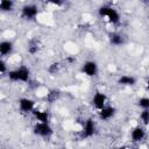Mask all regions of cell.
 I'll return each mask as SVG.
<instances>
[{
	"label": "cell",
	"mask_w": 149,
	"mask_h": 149,
	"mask_svg": "<svg viewBox=\"0 0 149 149\" xmlns=\"http://www.w3.org/2000/svg\"><path fill=\"white\" fill-rule=\"evenodd\" d=\"M114 149H127L125 146H119V147H116V148H114Z\"/></svg>",
	"instance_id": "20"
},
{
	"label": "cell",
	"mask_w": 149,
	"mask_h": 149,
	"mask_svg": "<svg viewBox=\"0 0 149 149\" xmlns=\"http://www.w3.org/2000/svg\"><path fill=\"white\" fill-rule=\"evenodd\" d=\"M98 14L100 17H102L104 20H106L108 23L111 24H119L121 21V15L119 13V10L109 5H104L98 9Z\"/></svg>",
	"instance_id": "2"
},
{
	"label": "cell",
	"mask_w": 149,
	"mask_h": 149,
	"mask_svg": "<svg viewBox=\"0 0 149 149\" xmlns=\"http://www.w3.org/2000/svg\"><path fill=\"white\" fill-rule=\"evenodd\" d=\"M137 83V78L133 74H120L118 77V84L125 87H133Z\"/></svg>",
	"instance_id": "12"
},
{
	"label": "cell",
	"mask_w": 149,
	"mask_h": 149,
	"mask_svg": "<svg viewBox=\"0 0 149 149\" xmlns=\"http://www.w3.org/2000/svg\"><path fill=\"white\" fill-rule=\"evenodd\" d=\"M59 68H61V65H59V63H57V62H55V63H52V64L50 65V68H49V71H50L51 73H56V72H58V70H59Z\"/></svg>",
	"instance_id": "19"
},
{
	"label": "cell",
	"mask_w": 149,
	"mask_h": 149,
	"mask_svg": "<svg viewBox=\"0 0 149 149\" xmlns=\"http://www.w3.org/2000/svg\"><path fill=\"white\" fill-rule=\"evenodd\" d=\"M139 120H140V125L147 127L149 125V111H141L139 113Z\"/></svg>",
	"instance_id": "16"
},
{
	"label": "cell",
	"mask_w": 149,
	"mask_h": 149,
	"mask_svg": "<svg viewBox=\"0 0 149 149\" xmlns=\"http://www.w3.org/2000/svg\"><path fill=\"white\" fill-rule=\"evenodd\" d=\"M97 114H98V118H99L100 121H105V122H107V121L112 120V119L115 116V114H116V109H115L114 106L107 105V106L104 107L102 109L98 111Z\"/></svg>",
	"instance_id": "10"
},
{
	"label": "cell",
	"mask_w": 149,
	"mask_h": 149,
	"mask_svg": "<svg viewBox=\"0 0 149 149\" xmlns=\"http://www.w3.org/2000/svg\"><path fill=\"white\" fill-rule=\"evenodd\" d=\"M130 141L134 143H141L146 137H147V130L146 127L142 125H136L130 129L129 133Z\"/></svg>",
	"instance_id": "7"
},
{
	"label": "cell",
	"mask_w": 149,
	"mask_h": 149,
	"mask_svg": "<svg viewBox=\"0 0 149 149\" xmlns=\"http://www.w3.org/2000/svg\"><path fill=\"white\" fill-rule=\"evenodd\" d=\"M36 107L35 100L29 97H21L17 100V109L22 114H31Z\"/></svg>",
	"instance_id": "6"
},
{
	"label": "cell",
	"mask_w": 149,
	"mask_h": 149,
	"mask_svg": "<svg viewBox=\"0 0 149 149\" xmlns=\"http://www.w3.org/2000/svg\"><path fill=\"white\" fill-rule=\"evenodd\" d=\"M38 13H40L38 7H37V5H35V3H26V5H23V6L21 7V9H20V15H21V17L24 19V20H27V21H33V20H35V19L38 16Z\"/></svg>",
	"instance_id": "5"
},
{
	"label": "cell",
	"mask_w": 149,
	"mask_h": 149,
	"mask_svg": "<svg viewBox=\"0 0 149 149\" xmlns=\"http://www.w3.org/2000/svg\"><path fill=\"white\" fill-rule=\"evenodd\" d=\"M108 42L113 47H121L125 43V37L119 31H112L108 34Z\"/></svg>",
	"instance_id": "13"
},
{
	"label": "cell",
	"mask_w": 149,
	"mask_h": 149,
	"mask_svg": "<svg viewBox=\"0 0 149 149\" xmlns=\"http://www.w3.org/2000/svg\"><path fill=\"white\" fill-rule=\"evenodd\" d=\"M91 102L98 112V111H100V109H102L104 107L107 106V95L101 91H97L95 93H93Z\"/></svg>",
	"instance_id": "9"
},
{
	"label": "cell",
	"mask_w": 149,
	"mask_h": 149,
	"mask_svg": "<svg viewBox=\"0 0 149 149\" xmlns=\"http://www.w3.org/2000/svg\"><path fill=\"white\" fill-rule=\"evenodd\" d=\"M31 115L36 120V122H49V119H50V115L45 109H41L37 107L34 109Z\"/></svg>",
	"instance_id": "14"
},
{
	"label": "cell",
	"mask_w": 149,
	"mask_h": 149,
	"mask_svg": "<svg viewBox=\"0 0 149 149\" xmlns=\"http://www.w3.org/2000/svg\"><path fill=\"white\" fill-rule=\"evenodd\" d=\"M13 51H14V43L10 40H2L0 42V55L3 59L10 56Z\"/></svg>",
	"instance_id": "11"
},
{
	"label": "cell",
	"mask_w": 149,
	"mask_h": 149,
	"mask_svg": "<svg viewBox=\"0 0 149 149\" xmlns=\"http://www.w3.org/2000/svg\"><path fill=\"white\" fill-rule=\"evenodd\" d=\"M15 3L10 0H1L0 1V10L2 13H9L14 9Z\"/></svg>",
	"instance_id": "15"
},
{
	"label": "cell",
	"mask_w": 149,
	"mask_h": 149,
	"mask_svg": "<svg viewBox=\"0 0 149 149\" xmlns=\"http://www.w3.org/2000/svg\"><path fill=\"white\" fill-rule=\"evenodd\" d=\"M80 136L85 140H88L91 137H93L97 133V123L94 121L93 118H87L83 121L81 123V128L79 130Z\"/></svg>",
	"instance_id": "3"
},
{
	"label": "cell",
	"mask_w": 149,
	"mask_h": 149,
	"mask_svg": "<svg viewBox=\"0 0 149 149\" xmlns=\"http://www.w3.org/2000/svg\"><path fill=\"white\" fill-rule=\"evenodd\" d=\"M33 133L41 139H49L54 135V128L50 122H35L33 127Z\"/></svg>",
	"instance_id": "4"
},
{
	"label": "cell",
	"mask_w": 149,
	"mask_h": 149,
	"mask_svg": "<svg viewBox=\"0 0 149 149\" xmlns=\"http://www.w3.org/2000/svg\"><path fill=\"white\" fill-rule=\"evenodd\" d=\"M7 78L12 83H20V84L29 83L30 81V69L26 65H19L8 71Z\"/></svg>",
	"instance_id": "1"
},
{
	"label": "cell",
	"mask_w": 149,
	"mask_h": 149,
	"mask_svg": "<svg viewBox=\"0 0 149 149\" xmlns=\"http://www.w3.org/2000/svg\"><path fill=\"white\" fill-rule=\"evenodd\" d=\"M81 72L86 77H95L99 72V65L93 59H87L81 65Z\"/></svg>",
	"instance_id": "8"
},
{
	"label": "cell",
	"mask_w": 149,
	"mask_h": 149,
	"mask_svg": "<svg viewBox=\"0 0 149 149\" xmlns=\"http://www.w3.org/2000/svg\"><path fill=\"white\" fill-rule=\"evenodd\" d=\"M38 43H37V41H30V43L28 44V47H27V52L29 54V55H31V56H34V55H36L37 52H38Z\"/></svg>",
	"instance_id": "18"
},
{
	"label": "cell",
	"mask_w": 149,
	"mask_h": 149,
	"mask_svg": "<svg viewBox=\"0 0 149 149\" xmlns=\"http://www.w3.org/2000/svg\"><path fill=\"white\" fill-rule=\"evenodd\" d=\"M137 106L141 108V111H146V109L149 111V97L148 95L141 97L137 100Z\"/></svg>",
	"instance_id": "17"
}]
</instances>
